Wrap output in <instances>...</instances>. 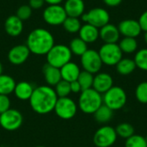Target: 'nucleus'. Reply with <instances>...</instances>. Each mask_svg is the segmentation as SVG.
<instances>
[{
    "instance_id": "f257e3e1",
    "label": "nucleus",
    "mask_w": 147,
    "mask_h": 147,
    "mask_svg": "<svg viewBox=\"0 0 147 147\" xmlns=\"http://www.w3.org/2000/svg\"><path fill=\"white\" fill-rule=\"evenodd\" d=\"M58 96L53 87L41 85L34 88L29 104L33 111L38 115H47L53 111Z\"/></svg>"
},
{
    "instance_id": "f03ea898",
    "label": "nucleus",
    "mask_w": 147,
    "mask_h": 147,
    "mask_svg": "<svg viewBox=\"0 0 147 147\" xmlns=\"http://www.w3.org/2000/svg\"><path fill=\"white\" fill-rule=\"evenodd\" d=\"M27 47L31 53L35 55H47L55 45L53 35L45 28H38L32 30L27 38Z\"/></svg>"
},
{
    "instance_id": "7ed1b4c3",
    "label": "nucleus",
    "mask_w": 147,
    "mask_h": 147,
    "mask_svg": "<svg viewBox=\"0 0 147 147\" xmlns=\"http://www.w3.org/2000/svg\"><path fill=\"white\" fill-rule=\"evenodd\" d=\"M102 104V95L90 88L80 93L78 107L83 113L93 115Z\"/></svg>"
},
{
    "instance_id": "20e7f679",
    "label": "nucleus",
    "mask_w": 147,
    "mask_h": 147,
    "mask_svg": "<svg viewBox=\"0 0 147 147\" xmlns=\"http://www.w3.org/2000/svg\"><path fill=\"white\" fill-rule=\"evenodd\" d=\"M46 56L48 65L60 69L63 65L71 61L72 53L68 46L57 44L50 49Z\"/></svg>"
},
{
    "instance_id": "39448f33",
    "label": "nucleus",
    "mask_w": 147,
    "mask_h": 147,
    "mask_svg": "<svg viewBox=\"0 0 147 147\" xmlns=\"http://www.w3.org/2000/svg\"><path fill=\"white\" fill-rule=\"evenodd\" d=\"M127 96L126 91L119 86H113L102 95L103 104L113 111L121 109L127 103Z\"/></svg>"
},
{
    "instance_id": "423d86ee",
    "label": "nucleus",
    "mask_w": 147,
    "mask_h": 147,
    "mask_svg": "<svg viewBox=\"0 0 147 147\" xmlns=\"http://www.w3.org/2000/svg\"><path fill=\"white\" fill-rule=\"evenodd\" d=\"M102 64L113 66L122 59L123 53L121 52L117 43H104L98 51Z\"/></svg>"
},
{
    "instance_id": "0eeeda50",
    "label": "nucleus",
    "mask_w": 147,
    "mask_h": 147,
    "mask_svg": "<svg viewBox=\"0 0 147 147\" xmlns=\"http://www.w3.org/2000/svg\"><path fill=\"white\" fill-rule=\"evenodd\" d=\"M78 104L69 96L59 97L57 100L53 111L62 120L72 119L78 112Z\"/></svg>"
},
{
    "instance_id": "6e6552de",
    "label": "nucleus",
    "mask_w": 147,
    "mask_h": 147,
    "mask_svg": "<svg viewBox=\"0 0 147 147\" xmlns=\"http://www.w3.org/2000/svg\"><path fill=\"white\" fill-rule=\"evenodd\" d=\"M23 122V117L17 109H9L0 115V126L6 131H16L19 129Z\"/></svg>"
},
{
    "instance_id": "1a4fd4ad",
    "label": "nucleus",
    "mask_w": 147,
    "mask_h": 147,
    "mask_svg": "<svg viewBox=\"0 0 147 147\" xmlns=\"http://www.w3.org/2000/svg\"><path fill=\"white\" fill-rule=\"evenodd\" d=\"M117 137L116 131L114 127L103 126L95 133L93 142L96 147H110L115 143Z\"/></svg>"
},
{
    "instance_id": "9d476101",
    "label": "nucleus",
    "mask_w": 147,
    "mask_h": 147,
    "mask_svg": "<svg viewBox=\"0 0 147 147\" xmlns=\"http://www.w3.org/2000/svg\"><path fill=\"white\" fill-rule=\"evenodd\" d=\"M81 17L84 22L91 24L97 28H101L109 23L110 20L109 12L103 8H93L87 13H84Z\"/></svg>"
},
{
    "instance_id": "9b49d317",
    "label": "nucleus",
    "mask_w": 147,
    "mask_h": 147,
    "mask_svg": "<svg viewBox=\"0 0 147 147\" xmlns=\"http://www.w3.org/2000/svg\"><path fill=\"white\" fill-rule=\"evenodd\" d=\"M43 20L46 23L52 26L62 25L67 17L64 7L60 4L48 5L43 11Z\"/></svg>"
},
{
    "instance_id": "f8f14e48",
    "label": "nucleus",
    "mask_w": 147,
    "mask_h": 147,
    "mask_svg": "<svg viewBox=\"0 0 147 147\" xmlns=\"http://www.w3.org/2000/svg\"><path fill=\"white\" fill-rule=\"evenodd\" d=\"M80 61L84 71H86L92 74L98 73L103 65L99 53L93 49H88L81 56Z\"/></svg>"
},
{
    "instance_id": "ddd939ff",
    "label": "nucleus",
    "mask_w": 147,
    "mask_h": 147,
    "mask_svg": "<svg viewBox=\"0 0 147 147\" xmlns=\"http://www.w3.org/2000/svg\"><path fill=\"white\" fill-rule=\"evenodd\" d=\"M30 51L27 45H16L13 47L8 53V59L14 65H22L30 55Z\"/></svg>"
},
{
    "instance_id": "4468645a",
    "label": "nucleus",
    "mask_w": 147,
    "mask_h": 147,
    "mask_svg": "<svg viewBox=\"0 0 147 147\" xmlns=\"http://www.w3.org/2000/svg\"><path fill=\"white\" fill-rule=\"evenodd\" d=\"M120 34L124 37L136 38L141 33V28L138 21L134 19H126L121 21L118 25Z\"/></svg>"
},
{
    "instance_id": "2eb2a0df",
    "label": "nucleus",
    "mask_w": 147,
    "mask_h": 147,
    "mask_svg": "<svg viewBox=\"0 0 147 147\" xmlns=\"http://www.w3.org/2000/svg\"><path fill=\"white\" fill-rule=\"evenodd\" d=\"M113 86H114L113 78L109 73L98 72L96 73V76H94L92 88L97 92H99L100 94L103 95Z\"/></svg>"
},
{
    "instance_id": "dca6fc26",
    "label": "nucleus",
    "mask_w": 147,
    "mask_h": 147,
    "mask_svg": "<svg viewBox=\"0 0 147 147\" xmlns=\"http://www.w3.org/2000/svg\"><path fill=\"white\" fill-rule=\"evenodd\" d=\"M120 31L115 25L108 23L99 30V37L104 43H117L120 40Z\"/></svg>"
},
{
    "instance_id": "f3484780",
    "label": "nucleus",
    "mask_w": 147,
    "mask_h": 147,
    "mask_svg": "<svg viewBox=\"0 0 147 147\" xmlns=\"http://www.w3.org/2000/svg\"><path fill=\"white\" fill-rule=\"evenodd\" d=\"M4 29L9 35L16 37L20 35L23 30V22L16 15L10 16L5 20Z\"/></svg>"
},
{
    "instance_id": "a211bd4d",
    "label": "nucleus",
    "mask_w": 147,
    "mask_h": 147,
    "mask_svg": "<svg viewBox=\"0 0 147 147\" xmlns=\"http://www.w3.org/2000/svg\"><path fill=\"white\" fill-rule=\"evenodd\" d=\"M63 7L67 16L77 18L83 16L85 9L84 0H66Z\"/></svg>"
},
{
    "instance_id": "6ab92c4d",
    "label": "nucleus",
    "mask_w": 147,
    "mask_h": 147,
    "mask_svg": "<svg viewBox=\"0 0 147 147\" xmlns=\"http://www.w3.org/2000/svg\"><path fill=\"white\" fill-rule=\"evenodd\" d=\"M81 71L79 66L74 62H68L60 68L61 78L69 83L78 80Z\"/></svg>"
},
{
    "instance_id": "aec40b11",
    "label": "nucleus",
    "mask_w": 147,
    "mask_h": 147,
    "mask_svg": "<svg viewBox=\"0 0 147 147\" xmlns=\"http://www.w3.org/2000/svg\"><path fill=\"white\" fill-rule=\"evenodd\" d=\"M43 75L44 79L48 86L54 87L62 78L60 69L52 66L48 64H46L43 67Z\"/></svg>"
},
{
    "instance_id": "412c9836",
    "label": "nucleus",
    "mask_w": 147,
    "mask_h": 147,
    "mask_svg": "<svg viewBox=\"0 0 147 147\" xmlns=\"http://www.w3.org/2000/svg\"><path fill=\"white\" fill-rule=\"evenodd\" d=\"M78 33H79V38H81L87 44L93 43L96 41L97 39L99 38V28L89 23H85L84 25H82Z\"/></svg>"
},
{
    "instance_id": "4be33fe9",
    "label": "nucleus",
    "mask_w": 147,
    "mask_h": 147,
    "mask_svg": "<svg viewBox=\"0 0 147 147\" xmlns=\"http://www.w3.org/2000/svg\"><path fill=\"white\" fill-rule=\"evenodd\" d=\"M34 88V86L26 81L19 82L16 84L14 93L16 98H18L21 101H28L33 94Z\"/></svg>"
},
{
    "instance_id": "5701e85b",
    "label": "nucleus",
    "mask_w": 147,
    "mask_h": 147,
    "mask_svg": "<svg viewBox=\"0 0 147 147\" xmlns=\"http://www.w3.org/2000/svg\"><path fill=\"white\" fill-rule=\"evenodd\" d=\"M93 115L96 122L100 124H105L111 121L114 116V111L106 105L102 104Z\"/></svg>"
},
{
    "instance_id": "b1692460",
    "label": "nucleus",
    "mask_w": 147,
    "mask_h": 147,
    "mask_svg": "<svg viewBox=\"0 0 147 147\" xmlns=\"http://www.w3.org/2000/svg\"><path fill=\"white\" fill-rule=\"evenodd\" d=\"M115 66H116L117 72L123 76H127V75L133 73L134 70L137 68L134 63V60L132 59H127V58H125V59L122 58L117 63Z\"/></svg>"
},
{
    "instance_id": "393cba45",
    "label": "nucleus",
    "mask_w": 147,
    "mask_h": 147,
    "mask_svg": "<svg viewBox=\"0 0 147 147\" xmlns=\"http://www.w3.org/2000/svg\"><path fill=\"white\" fill-rule=\"evenodd\" d=\"M16 84V83L12 77L2 74L0 76V95L9 96L13 93Z\"/></svg>"
},
{
    "instance_id": "a878e982",
    "label": "nucleus",
    "mask_w": 147,
    "mask_h": 147,
    "mask_svg": "<svg viewBox=\"0 0 147 147\" xmlns=\"http://www.w3.org/2000/svg\"><path fill=\"white\" fill-rule=\"evenodd\" d=\"M69 48L72 54L81 57L88 50V46H87V43L84 42L81 38L77 37L71 40Z\"/></svg>"
},
{
    "instance_id": "bb28decb",
    "label": "nucleus",
    "mask_w": 147,
    "mask_h": 147,
    "mask_svg": "<svg viewBox=\"0 0 147 147\" xmlns=\"http://www.w3.org/2000/svg\"><path fill=\"white\" fill-rule=\"evenodd\" d=\"M118 45L123 53H134L138 49V42L135 38L132 37H124Z\"/></svg>"
},
{
    "instance_id": "cd10ccee",
    "label": "nucleus",
    "mask_w": 147,
    "mask_h": 147,
    "mask_svg": "<svg viewBox=\"0 0 147 147\" xmlns=\"http://www.w3.org/2000/svg\"><path fill=\"white\" fill-rule=\"evenodd\" d=\"M62 25H63L65 30L71 34H75V33L79 32V30L82 27L81 22L78 18L71 17V16H67Z\"/></svg>"
},
{
    "instance_id": "c85d7f7f",
    "label": "nucleus",
    "mask_w": 147,
    "mask_h": 147,
    "mask_svg": "<svg viewBox=\"0 0 147 147\" xmlns=\"http://www.w3.org/2000/svg\"><path fill=\"white\" fill-rule=\"evenodd\" d=\"M94 74L88 72L86 71H81L78 78V82L79 83L82 91L90 89L93 86V80H94Z\"/></svg>"
},
{
    "instance_id": "c756f323",
    "label": "nucleus",
    "mask_w": 147,
    "mask_h": 147,
    "mask_svg": "<svg viewBox=\"0 0 147 147\" xmlns=\"http://www.w3.org/2000/svg\"><path fill=\"white\" fill-rule=\"evenodd\" d=\"M134 63L136 67L147 71V48L139 50L134 56Z\"/></svg>"
},
{
    "instance_id": "7c9ffc66",
    "label": "nucleus",
    "mask_w": 147,
    "mask_h": 147,
    "mask_svg": "<svg viewBox=\"0 0 147 147\" xmlns=\"http://www.w3.org/2000/svg\"><path fill=\"white\" fill-rule=\"evenodd\" d=\"M53 89L55 90V93H56L58 98H59V97H67L71 93V92L70 83L67 82V81H65L63 79H61L54 86Z\"/></svg>"
},
{
    "instance_id": "2f4dec72",
    "label": "nucleus",
    "mask_w": 147,
    "mask_h": 147,
    "mask_svg": "<svg viewBox=\"0 0 147 147\" xmlns=\"http://www.w3.org/2000/svg\"><path fill=\"white\" fill-rule=\"evenodd\" d=\"M117 136H120L123 139H128L134 134V127L129 123H121L115 128Z\"/></svg>"
},
{
    "instance_id": "473e14b6",
    "label": "nucleus",
    "mask_w": 147,
    "mask_h": 147,
    "mask_svg": "<svg viewBox=\"0 0 147 147\" xmlns=\"http://www.w3.org/2000/svg\"><path fill=\"white\" fill-rule=\"evenodd\" d=\"M125 147H147L146 137L139 134H134L126 140Z\"/></svg>"
},
{
    "instance_id": "72a5a7b5",
    "label": "nucleus",
    "mask_w": 147,
    "mask_h": 147,
    "mask_svg": "<svg viewBox=\"0 0 147 147\" xmlns=\"http://www.w3.org/2000/svg\"><path fill=\"white\" fill-rule=\"evenodd\" d=\"M136 99L141 103H147V82H141L135 90Z\"/></svg>"
},
{
    "instance_id": "f704fd0d",
    "label": "nucleus",
    "mask_w": 147,
    "mask_h": 147,
    "mask_svg": "<svg viewBox=\"0 0 147 147\" xmlns=\"http://www.w3.org/2000/svg\"><path fill=\"white\" fill-rule=\"evenodd\" d=\"M32 10L33 9H31V7L29 5L23 4L17 9L16 16L23 22V21L28 20L30 18V16L32 15Z\"/></svg>"
},
{
    "instance_id": "c9c22d12",
    "label": "nucleus",
    "mask_w": 147,
    "mask_h": 147,
    "mask_svg": "<svg viewBox=\"0 0 147 147\" xmlns=\"http://www.w3.org/2000/svg\"><path fill=\"white\" fill-rule=\"evenodd\" d=\"M10 100L6 95H0V115L10 109Z\"/></svg>"
},
{
    "instance_id": "e433bc0d",
    "label": "nucleus",
    "mask_w": 147,
    "mask_h": 147,
    "mask_svg": "<svg viewBox=\"0 0 147 147\" xmlns=\"http://www.w3.org/2000/svg\"><path fill=\"white\" fill-rule=\"evenodd\" d=\"M138 22L140 25L141 30L144 32H147V10L141 14Z\"/></svg>"
},
{
    "instance_id": "4c0bfd02",
    "label": "nucleus",
    "mask_w": 147,
    "mask_h": 147,
    "mask_svg": "<svg viewBox=\"0 0 147 147\" xmlns=\"http://www.w3.org/2000/svg\"><path fill=\"white\" fill-rule=\"evenodd\" d=\"M70 87H71V93L78 94V93H81L82 92V88H81L79 83L78 82V80L71 82L70 83Z\"/></svg>"
},
{
    "instance_id": "58836bf2",
    "label": "nucleus",
    "mask_w": 147,
    "mask_h": 147,
    "mask_svg": "<svg viewBox=\"0 0 147 147\" xmlns=\"http://www.w3.org/2000/svg\"><path fill=\"white\" fill-rule=\"evenodd\" d=\"M44 3V0H29L28 5L32 9H39L43 6Z\"/></svg>"
},
{
    "instance_id": "ea45409f",
    "label": "nucleus",
    "mask_w": 147,
    "mask_h": 147,
    "mask_svg": "<svg viewBox=\"0 0 147 147\" xmlns=\"http://www.w3.org/2000/svg\"><path fill=\"white\" fill-rule=\"evenodd\" d=\"M122 0H103L104 3L109 7H116L121 4Z\"/></svg>"
},
{
    "instance_id": "a19ab883",
    "label": "nucleus",
    "mask_w": 147,
    "mask_h": 147,
    "mask_svg": "<svg viewBox=\"0 0 147 147\" xmlns=\"http://www.w3.org/2000/svg\"><path fill=\"white\" fill-rule=\"evenodd\" d=\"M64 0H44L45 3H48V5L52 4H60Z\"/></svg>"
},
{
    "instance_id": "79ce46f5",
    "label": "nucleus",
    "mask_w": 147,
    "mask_h": 147,
    "mask_svg": "<svg viewBox=\"0 0 147 147\" xmlns=\"http://www.w3.org/2000/svg\"><path fill=\"white\" fill-rule=\"evenodd\" d=\"M144 40H145L146 44L147 45V32H145V34H144Z\"/></svg>"
},
{
    "instance_id": "37998d69",
    "label": "nucleus",
    "mask_w": 147,
    "mask_h": 147,
    "mask_svg": "<svg viewBox=\"0 0 147 147\" xmlns=\"http://www.w3.org/2000/svg\"><path fill=\"white\" fill-rule=\"evenodd\" d=\"M3 74V65H2V64H1V62H0V76Z\"/></svg>"
},
{
    "instance_id": "c03bdc74",
    "label": "nucleus",
    "mask_w": 147,
    "mask_h": 147,
    "mask_svg": "<svg viewBox=\"0 0 147 147\" xmlns=\"http://www.w3.org/2000/svg\"><path fill=\"white\" fill-rule=\"evenodd\" d=\"M35 147H46V146H35Z\"/></svg>"
},
{
    "instance_id": "a18cd8bd",
    "label": "nucleus",
    "mask_w": 147,
    "mask_h": 147,
    "mask_svg": "<svg viewBox=\"0 0 147 147\" xmlns=\"http://www.w3.org/2000/svg\"><path fill=\"white\" fill-rule=\"evenodd\" d=\"M146 141H147V136H146Z\"/></svg>"
}]
</instances>
